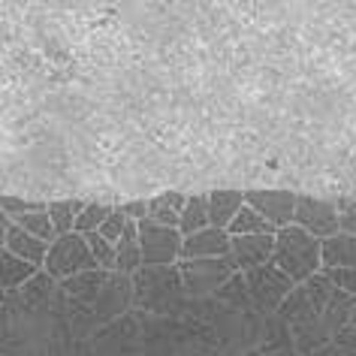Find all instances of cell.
<instances>
[{
	"mask_svg": "<svg viewBox=\"0 0 356 356\" xmlns=\"http://www.w3.org/2000/svg\"><path fill=\"white\" fill-rule=\"evenodd\" d=\"M245 281H248V293H251V302H254V311L257 314H278L281 305L287 302V296L296 290L290 275H284L278 266L269 263V266H260L254 272H245Z\"/></svg>",
	"mask_w": 356,
	"mask_h": 356,
	"instance_id": "5b68a950",
	"label": "cell"
},
{
	"mask_svg": "<svg viewBox=\"0 0 356 356\" xmlns=\"http://www.w3.org/2000/svg\"><path fill=\"white\" fill-rule=\"evenodd\" d=\"M248 206L242 191H215L209 193V215H211V227L218 229H229V224L238 218V211Z\"/></svg>",
	"mask_w": 356,
	"mask_h": 356,
	"instance_id": "2e32d148",
	"label": "cell"
},
{
	"mask_svg": "<svg viewBox=\"0 0 356 356\" xmlns=\"http://www.w3.org/2000/svg\"><path fill=\"white\" fill-rule=\"evenodd\" d=\"M206 227H211L209 193H193V197H188V206L181 211V224H178V229H181V236L188 238L193 233H202Z\"/></svg>",
	"mask_w": 356,
	"mask_h": 356,
	"instance_id": "603a6c76",
	"label": "cell"
},
{
	"mask_svg": "<svg viewBox=\"0 0 356 356\" xmlns=\"http://www.w3.org/2000/svg\"><path fill=\"white\" fill-rule=\"evenodd\" d=\"M245 202L269 220L275 229H287L296 224L299 197L293 191H245Z\"/></svg>",
	"mask_w": 356,
	"mask_h": 356,
	"instance_id": "ba28073f",
	"label": "cell"
},
{
	"mask_svg": "<svg viewBox=\"0 0 356 356\" xmlns=\"http://www.w3.org/2000/svg\"><path fill=\"white\" fill-rule=\"evenodd\" d=\"M127 227H130V218H127V215H121V211L115 209V211H112V218L103 224L100 233H103L106 238H109L112 245H118V242H121V236L127 233Z\"/></svg>",
	"mask_w": 356,
	"mask_h": 356,
	"instance_id": "1f68e13d",
	"label": "cell"
},
{
	"mask_svg": "<svg viewBox=\"0 0 356 356\" xmlns=\"http://www.w3.org/2000/svg\"><path fill=\"white\" fill-rule=\"evenodd\" d=\"M13 224H19L24 233H31V236L42 238L46 245H51V242L58 238V229H55V224H51L49 206H46V209H40V211H31V215H24V218H19V220H13Z\"/></svg>",
	"mask_w": 356,
	"mask_h": 356,
	"instance_id": "484cf974",
	"label": "cell"
},
{
	"mask_svg": "<svg viewBox=\"0 0 356 356\" xmlns=\"http://www.w3.org/2000/svg\"><path fill=\"white\" fill-rule=\"evenodd\" d=\"M215 302L220 308H227V311H233V314H257L254 311V302H251V293H248V281H245V272H236L233 278H229L224 287L218 290V296Z\"/></svg>",
	"mask_w": 356,
	"mask_h": 356,
	"instance_id": "d6986e66",
	"label": "cell"
},
{
	"mask_svg": "<svg viewBox=\"0 0 356 356\" xmlns=\"http://www.w3.org/2000/svg\"><path fill=\"white\" fill-rule=\"evenodd\" d=\"M296 227H302L311 236H317L320 242L338 236V233H341V220H338L335 200H320V197H308V193H305V197H299Z\"/></svg>",
	"mask_w": 356,
	"mask_h": 356,
	"instance_id": "52a82bcc",
	"label": "cell"
},
{
	"mask_svg": "<svg viewBox=\"0 0 356 356\" xmlns=\"http://www.w3.org/2000/svg\"><path fill=\"white\" fill-rule=\"evenodd\" d=\"M272 263L284 275H290L293 284H305L317 272H323V242L296 224L287 229H278Z\"/></svg>",
	"mask_w": 356,
	"mask_h": 356,
	"instance_id": "7a4b0ae2",
	"label": "cell"
},
{
	"mask_svg": "<svg viewBox=\"0 0 356 356\" xmlns=\"http://www.w3.org/2000/svg\"><path fill=\"white\" fill-rule=\"evenodd\" d=\"M130 308H136V287H133V275L112 272L109 284L103 287L100 299L94 305L97 323H112V320L124 317Z\"/></svg>",
	"mask_w": 356,
	"mask_h": 356,
	"instance_id": "9c48e42d",
	"label": "cell"
},
{
	"mask_svg": "<svg viewBox=\"0 0 356 356\" xmlns=\"http://www.w3.org/2000/svg\"><path fill=\"white\" fill-rule=\"evenodd\" d=\"M188 206V193H178V191H166L160 197L148 200V220L163 227H178L181 224V211Z\"/></svg>",
	"mask_w": 356,
	"mask_h": 356,
	"instance_id": "ac0fdd59",
	"label": "cell"
},
{
	"mask_svg": "<svg viewBox=\"0 0 356 356\" xmlns=\"http://www.w3.org/2000/svg\"><path fill=\"white\" fill-rule=\"evenodd\" d=\"M323 269H356V236L338 233L323 242Z\"/></svg>",
	"mask_w": 356,
	"mask_h": 356,
	"instance_id": "44dd1931",
	"label": "cell"
},
{
	"mask_svg": "<svg viewBox=\"0 0 356 356\" xmlns=\"http://www.w3.org/2000/svg\"><path fill=\"white\" fill-rule=\"evenodd\" d=\"M88 245H91V254H94V260L100 269H109L115 272V263H118V251H115V245L106 238L103 233H88Z\"/></svg>",
	"mask_w": 356,
	"mask_h": 356,
	"instance_id": "f1b7e54d",
	"label": "cell"
},
{
	"mask_svg": "<svg viewBox=\"0 0 356 356\" xmlns=\"http://www.w3.org/2000/svg\"><path fill=\"white\" fill-rule=\"evenodd\" d=\"M329 275V281L335 284L338 290H344L347 296L356 299V269H323Z\"/></svg>",
	"mask_w": 356,
	"mask_h": 356,
	"instance_id": "d6a6232c",
	"label": "cell"
},
{
	"mask_svg": "<svg viewBox=\"0 0 356 356\" xmlns=\"http://www.w3.org/2000/svg\"><path fill=\"white\" fill-rule=\"evenodd\" d=\"M229 251H233L229 229L206 227L202 233H193L184 238L181 260H211V257H229Z\"/></svg>",
	"mask_w": 356,
	"mask_h": 356,
	"instance_id": "8fae6325",
	"label": "cell"
},
{
	"mask_svg": "<svg viewBox=\"0 0 356 356\" xmlns=\"http://www.w3.org/2000/svg\"><path fill=\"white\" fill-rule=\"evenodd\" d=\"M332 356H344V350H341V347H335V353Z\"/></svg>",
	"mask_w": 356,
	"mask_h": 356,
	"instance_id": "8d00e7d4",
	"label": "cell"
},
{
	"mask_svg": "<svg viewBox=\"0 0 356 356\" xmlns=\"http://www.w3.org/2000/svg\"><path fill=\"white\" fill-rule=\"evenodd\" d=\"M85 202L79 200H51L49 202V215H51V224H55L58 236H67V233H76V220L82 215Z\"/></svg>",
	"mask_w": 356,
	"mask_h": 356,
	"instance_id": "cb8c5ba5",
	"label": "cell"
},
{
	"mask_svg": "<svg viewBox=\"0 0 356 356\" xmlns=\"http://www.w3.org/2000/svg\"><path fill=\"white\" fill-rule=\"evenodd\" d=\"M139 242L145 266H178L184 236L178 227H163L154 220H139Z\"/></svg>",
	"mask_w": 356,
	"mask_h": 356,
	"instance_id": "8992f818",
	"label": "cell"
},
{
	"mask_svg": "<svg viewBox=\"0 0 356 356\" xmlns=\"http://www.w3.org/2000/svg\"><path fill=\"white\" fill-rule=\"evenodd\" d=\"M311 311H314V305H311L308 287H305V284H296V290H293L290 296H287V302H284V305H281L278 314H281V317H284V320H287V323L293 326V323H296V320H302L305 314H311Z\"/></svg>",
	"mask_w": 356,
	"mask_h": 356,
	"instance_id": "83f0119b",
	"label": "cell"
},
{
	"mask_svg": "<svg viewBox=\"0 0 356 356\" xmlns=\"http://www.w3.org/2000/svg\"><path fill=\"white\" fill-rule=\"evenodd\" d=\"M184 278V287H188V296L197 302L215 299L218 290L238 272L233 257H211V260H181L178 263Z\"/></svg>",
	"mask_w": 356,
	"mask_h": 356,
	"instance_id": "277c9868",
	"label": "cell"
},
{
	"mask_svg": "<svg viewBox=\"0 0 356 356\" xmlns=\"http://www.w3.org/2000/svg\"><path fill=\"white\" fill-rule=\"evenodd\" d=\"M290 329H293V344H296L299 356H311V353H317V350H323V347L332 344V335H329L320 311H311V314L296 320Z\"/></svg>",
	"mask_w": 356,
	"mask_h": 356,
	"instance_id": "5bb4252c",
	"label": "cell"
},
{
	"mask_svg": "<svg viewBox=\"0 0 356 356\" xmlns=\"http://www.w3.org/2000/svg\"><path fill=\"white\" fill-rule=\"evenodd\" d=\"M112 272L109 269H91V272H82L76 278H67L60 281V296H67L73 305H82V308H94L97 299H100L103 287L109 284Z\"/></svg>",
	"mask_w": 356,
	"mask_h": 356,
	"instance_id": "7c38bea8",
	"label": "cell"
},
{
	"mask_svg": "<svg viewBox=\"0 0 356 356\" xmlns=\"http://www.w3.org/2000/svg\"><path fill=\"white\" fill-rule=\"evenodd\" d=\"M233 257L238 272H254L269 266L275 257V236H233Z\"/></svg>",
	"mask_w": 356,
	"mask_h": 356,
	"instance_id": "30bf717a",
	"label": "cell"
},
{
	"mask_svg": "<svg viewBox=\"0 0 356 356\" xmlns=\"http://www.w3.org/2000/svg\"><path fill=\"white\" fill-rule=\"evenodd\" d=\"M58 293H60V284L51 278L46 269H40V272L33 275V278L19 290V296H22V302H24V308L40 311V308H49L51 302H55Z\"/></svg>",
	"mask_w": 356,
	"mask_h": 356,
	"instance_id": "e0dca14e",
	"label": "cell"
},
{
	"mask_svg": "<svg viewBox=\"0 0 356 356\" xmlns=\"http://www.w3.org/2000/svg\"><path fill=\"white\" fill-rule=\"evenodd\" d=\"M229 236H278V229H275L260 211L245 206L238 211V218L229 224Z\"/></svg>",
	"mask_w": 356,
	"mask_h": 356,
	"instance_id": "d4e9b609",
	"label": "cell"
},
{
	"mask_svg": "<svg viewBox=\"0 0 356 356\" xmlns=\"http://www.w3.org/2000/svg\"><path fill=\"white\" fill-rule=\"evenodd\" d=\"M0 284H3V293H19L24 284H28L33 275L40 272V266H33L28 260H22V257H15L10 251H3V260H0Z\"/></svg>",
	"mask_w": 356,
	"mask_h": 356,
	"instance_id": "7402d4cb",
	"label": "cell"
},
{
	"mask_svg": "<svg viewBox=\"0 0 356 356\" xmlns=\"http://www.w3.org/2000/svg\"><path fill=\"white\" fill-rule=\"evenodd\" d=\"M133 287H136V308L154 317L181 314L184 302L191 299L178 266H142L133 275Z\"/></svg>",
	"mask_w": 356,
	"mask_h": 356,
	"instance_id": "6da1fadb",
	"label": "cell"
},
{
	"mask_svg": "<svg viewBox=\"0 0 356 356\" xmlns=\"http://www.w3.org/2000/svg\"><path fill=\"white\" fill-rule=\"evenodd\" d=\"M335 347H341V350H356V311H353V317H350V323H347L341 332L335 335Z\"/></svg>",
	"mask_w": 356,
	"mask_h": 356,
	"instance_id": "836d02e7",
	"label": "cell"
},
{
	"mask_svg": "<svg viewBox=\"0 0 356 356\" xmlns=\"http://www.w3.org/2000/svg\"><path fill=\"white\" fill-rule=\"evenodd\" d=\"M115 251H118V263H115V272L121 275H136L145 260H142V242H139V224L136 220H130L127 233L121 236V242L115 245Z\"/></svg>",
	"mask_w": 356,
	"mask_h": 356,
	"instance_id": "ffe728a7",
	"label": "cell"
},
{
	"mask_svg": "<svg viewBox=\"0 0 356 356\" xmlns=\"http://www.w3.org/2000/svg\"><path fill=\"white\" fill-rule=\"evenodd\" d=\"M46 209V202H33V200H24V197H3V218L6 220H19L31 211H40Z\"/></svg>",
	"mask_w": 356,
	"mask_h": 356,
	"instance_id": "f546056e",
	"label": "cell"
},
{
	"mask_svg": "<svg viewBox=\"0 0 356 356\" xmlns=\"http://www.w3.org/2000/svg\"><path fill=\"white\" fill-rule=\"evenodd\" d=\"M42 269L60 284L67 278H76V275H82V272L100 269V266H97L91 245H88V238L82 233H67V236H58L55 242H51Z\"/></svg>",
	"mask_w": 356,
	"mask_h": 356,
	"instance_id": "3957f363",
	"label": "cell"
},
{
	"mask_svg": "<svg viewBox=\"0 0 356 356\" xmlns=\"http://www.w3.org/2000/svg\"><path fill=\"white\" fill-rule=\"evenodd\" d=\"M344 356H356V350H344Z\"/></svg>",
	"mask_w": 356,
	"mask_h": 356,
	"instance_id": "74e56055",
	"label": "cell"
},
{
	"mask_svg": "<svg viewBox=\"0 0 356 356\" xmlns=\"http://www.w3.org/2000/svg\"><path fill=\"white\" fill-rule=\"evenodd\" d=\"M293 344V329L281 314H266L263 326H260V341H257V350L263 356H272L278 350H290Z\"/></svg>",
	"mask_w": 356,
	"mask_h": 356,
	"instance_id": "9a60e30c",
	"label": "cell"
},
{
	"mask_svg": "<svg viewBox=\"0 0 356 356\" xmlns=\"http://www.w3.org/2000/svg\"><path fill=\"white\" fill-rule=\"evenodd\" d=\"M338 206V220H341V233L356 236V197H341L335 200Z\"/></svg>",
	"mask_w": 356,
	"mask_h": 356,
	"instance_id": "4dcf8cb0",
	"label": "cell"
},
{
	"mask_svg": "<svg viewBox=\"0 0 356 356\" xmlns=\"http://www.w3.org/2000/svg\"><path fill=\"white\" fill-rule=\"evenodd\" d=\"M121 215H127L130 220H148V200H133V202H124V206H118Z\"/></svg>",
	"mask_w": 356,
	"mask_h": 356,
	"instance_id": "e575fe53",
	"label": "cell"
},
{
	"mask_svg": "<svg viewBox=\"0 0 356 356\" xmlns=\"http://www.w3.org/2000/svg\"><path fill=\"white\" fill-rule=\"evenodd\" d=\"M112 206H103V202H85V209H82V215H79L76 220V233H100L103 224L112 218Z\"/></svg>",
	"mask_w": 356,
	"mask_h": 356,
	"instance_id": "4316f807",
	"label": "cell"
},
{
	"mask_svg": "<svg viewBox=\"0 0 356 356\" xmlns=\"http://www.w3.org/2000/svg\"><path fill=\"white\" fill-rule=\"evenodd\" d=\"M272 356H299L296 347H290V350H278V353H272Z\"/></svg>",
	"mask_w": 356,
	"mask_h": 356,
	"instance_id": "d590c367",
	"label": "cell"
},
{
	"mask_svg": "<svg viewBox=\"0 0 356 356\" xmlns=\"http://www.w3.org/2000/svg\"><path fill=\"white\" fill-rule=\"evenodd\" d=\"M49 248L42 238L24 233V229L19 224H13V220L3 218V251H10L15 257H22V260H28L33 266H46V257H49Z\"/></svg>",
	"mask_w": 356,
	"mask_h": 356,
	"instance_id": "4fadbf2b",
	"label": "cell"
}]
</instances>
